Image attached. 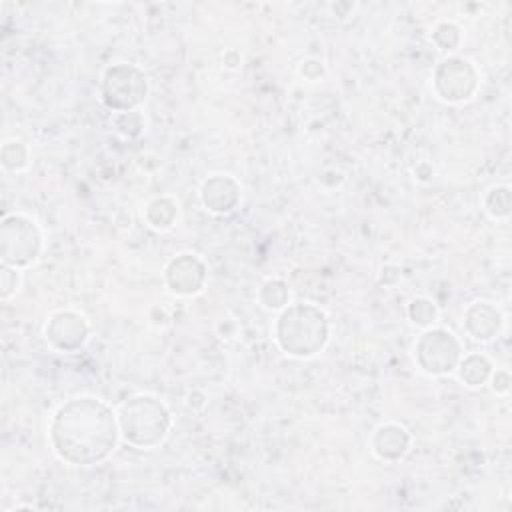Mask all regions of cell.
I'll return each instance as SVG.
<instances>
[{"label": "cell", "instance_id": "ba28073f", "mask_svg": "<svg viewBox=\"0 0 512 512\" xmlns=\"http://www.w3.org/2000/svg\"><path fill=\"white\" fill-rule=\"evenodd\" d=\"M46 338L64 352L78 350L88 338L86 320L76 312H58L46 326Z\"/></svg>", "mask_w": 512, "mask_h": 512}, {"label": "cell", "instance_id": "5b68a950", "mask_svg": "<svg viewBox=\"0 0 512 512\" xmlns=\"http://www.w3.org/2000/svg\"><path fill=\"white\" fill-rule=\"evenodd\" d=\"M40 234L24 216H8L2 222V260L12 266H26L36 260Z\"/></svg>", "mask_w": 512, "mask_h": 512}, {"label": "cell", "instance_id": "8fae6325", "mask_svg": "<svg viewBox=\"0 0 512 512\" xmlns=\"http://www.w3.org/2000/svg\"><path fill=\"white\" fill-rule=\"evenodd\" d=\"M372 444L380 458H400L408 450V434L396 424H386L376 430Z\"/></svg>", "mask_w": 512, "mask_h": 512}, {"label": "cell", "instance_id": "277c9868", "mask_svg": "<svg viewBox=\"0 0 512 512\" xmlns=\"http://www.w3.org/2000/svg\"><path fill=\"white\" fill-rule=\"evenodd\" d=\"M146 90V76L132 64H116L104 72L102 98L112 110L132 112L146 98Z\"/></svg>", "mask_w": 512, "mask_h": 512}, {"label": "cell", "instance_id": "5bb4252c", "mask_svg": "<svg viewBox=\"0 0 512 512\" xmlns=\"http://www.w3.org/2000/svg\"><path fill=\"white\" fill-rule=\"evenodd\" d=\"M262 292H270V296H260V300L264 302L266 308H282L288 300V290L286 284L280 280H268L262 286Z\"/></svg>", "mask_w": 512, "mask_h": 512}, {"label": "cell", "instance_id": "7c38bea8", "mask_svg": "<svg viewBox=\"0 0 512 512\" xmlns=\"http://www.w3.org/2000/svg\"><path fill=\"white\" fill-rule=\"evenodd\" d=\"M234 186H236V182H234L230 176H222V174L212 176L210 180L204 182V188H202V202H204V206H206L208 210L220 212V214L234 210V208L222 198V192H226V190H230V188H234Z\"/></svg>", "mask_w": 512, "mask_h": 512}, {"label": "cell", "instance_id": "8992f818", "mask_svg": "<svg viewBox=\"0 0 512 512\" xmlns=\"http://www.w3.org/2000/svg\"><path fill=\"white\" fill-rule=\"evenodd\" d=\"M416 360L428 374H446L460 360V344L452 332L428 330L416 344Z\"/></svg>", "mask_w": 512, "mask_h": 512}, {"label": "cell", "instance_id": "7a4b0ae2", "mask_svg": "<svg viewBox=\"0 0 512 512\" xmlns=\"http://www.w3.org/2000/svg\"><path fill=\"white\" fill-rule=\"evenodd\" d=\"M276 340L292 356H312L328 340V322L322 310L310 304H296L282 312L276 324Z\"/></svg>", "mask_w": 512, "mask_h": 512}, {"label": "cell", "instance_id": "52a82bcc", "mask_svg": "<svg viewBox=\"0 0 512 512\" xmlns=\"http://www.w3.org/2000/svg\"><path fill=\"white\" fill-rule=\"evenodd\" d=\"M436 92L448 102L468 100L478 84L476 70L464 58H448L436 70Z\"/></svg>", "mask_w": 512, "mask_h": 512}, {"label": "cell", "instance_id": "9c48e42d", "mask_svg": "<svg viewBox=\"0 0 512 512\" xmlns=\"http://www.w3.org/2000/svg\"><path fill=\"white\" fill-rule=\"evenodd\" d=\"M166 280L176 294H194L204 282V264L192 254H180L166 268Z\"/></svg>", "mask_w": 512, "mask_h": 512}, {"label": "cell", "instance_id": "6da1fadb", "mask_svg": "<svg viewBox=\"0 0 512 512\" xmlns=\"http://www.w3.org/2000/svg\"><path fill=\"white\" fill-rule=\"evenodd\" d=\"M118 432L120 426L110 406L90 396L60 406L50 424L56 454L80 466L104 460L116 448Z\"/></svg>", "mask_w": 512, "mask_h": 512}, {"label": "cell", "instance_id": "4fadbf2b", "mask_svg": "<svg viewBox=\"0 0 512 512\" xmlns=\"http://www.w3.org/2000/svg\"><path fill=\"white\" fill-rule=\"evenodd\" d=\"M490 362L484 358V356H478V354H472V356H466L462 362H460V378L468 384V386H480L488 374H490Z\"/></svg>", "mask_w": 512, "mask_h": 512}, {"label": "cell", "instance_id": "3957f363", "mask_svg": "<svg viewBox=\"0 0 512 512\" xmlns=\"http://www.w3.org/2000/svg\"><path fill=\"white\" fill-rule=\"evenodd\" d=\"M118 426L126 442L148 448L166 436L170 428V414L156 398L134 396L122 404Z\"/></svg>", "mask_w": 512, "mask_h": 512}, {"label": "cell", "instance_id": "30bf717a", "mask_svg": "<svg viewBox=\"0 0 512 512\" xmlns=\"http://www.w3.org/2000/svg\"><path fill=\"white\" fill-rule=\"evenodd\" d=\"M502 324L500 312L488 302H474L466 310V328L476 340H490L498 334Z\"/></svg>", "mask_w": 512, "mask_h": 512}, {"label": "cell", "instance_id": "9a60e30c", "mask_svg": "<svg viewBox=\"0 0 512 512\" xmlns=\"http://www.w3.org/2000/svg\"><path fill=\"white\" fill-rule=\"evenodd\" d=\"M410 318H412L414 324H420V326L430 324V322H434V318H436V308H434L432 302L418 298V300H414L412 306H410Z\"/></svg>", "mask_w": 512, "mask_h": 512}]
</instances>
